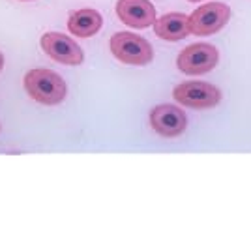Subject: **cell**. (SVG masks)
Returning <instances> with one entry per match:
<instances>
[{"instance_id": "8992f818", "label": "cell", "mask_w": 251, "mask_h": 249, "mask_svg": "<svg viewBox=\"0 0 251 249\" xmlns=\"http://www.w3.org/2000/svg\"><path fill=\"white\" fill-rule=\"evenodd\" d=\"M42 49L47 56H51L54 62L68 64V66H79L84 60L83 49L77 45L75 40L60 32H47L42 36Z\"/></svg>"}, {"instance_id": "ba28073f", "label": "cell", "mask_w": 251, "mask_h": 249, "mask_svg": "<svg viewBox=\"0 0 251 249\" xmlns=\"http://www.w3.org/2000/svg\"><path fill=\"white\" fill-rule=\"evenodd\" d=\"M116 15L124 25L133 28H148L156 23V10L148 0H118Z\"/></svg>"}, {"instance_id": "8fae6325", "label": "cell", "mask_w": 251, "mask_h": 249, "mask_svg": "<svg viewBox=\"0 0 251 249\" xmlns=\"http://www.w3.org/2000/svg\"><path fill=\"white\" fill-rule=\"evenodd\" d=\"M2 68H4V54L0 52V72H2Z\"/></svg>"}, {"instance_id": "6da1fadb", "label": "cell", "mask_w": 251, "mask_h": 249, "mask_svg": "<svg viewBox=\"0 0 251 249\" xmlns=\"http://www.w3.org/2000/svg\"><path fill=\"white\" fill-rule=\"evenodd\" d=\"M25 88L32 100L43 105L62 103L68 96V84L58 73L47 68H36L25 75Z\"/></svg>"}, {"instance_id": "9c48e42d", "label": "cell", "mask_w": 251, "mask_h": 249, "mask_svg": "<svg viewBox=\"0 0 251 249\" xmlns=\"http://www.w3.org/2000/svg\"><path fill=\"white\" fill-rule=\"evenodd\" d=\"M154 32L161 40L167 42H180L186 36L191 34V23H189V15L184 13H167L163 17L156 19L154 23Z\"/></svg>"}, {"instance_id": "7c38bea8", "label": "cell", "mask_w": 251, "mask_h": 249, "mask_svg": "<svg viewBox=\"0 0 251 249\" xmlns=\"http://www.w3.org/2000/svg\"><path fill=\"white\" fill-rule=\"evenodd\" d=\"M189 2H201V0H189Z\"/></svg>"}, {"instance_id": "5b68a950", "label": "cell", "mask_w": 251, "mask_h": 249, "mask_svg": "<svg viewBox=\"0 0 251 249\" xmlns=\"http://www.w3.org/2000/svg\"><path fill=\"white\" fill-rule=\"evenodd\" d=\"M230 19V8L223 2H208L189 15L191 34L212 36L220 32Z\"/></svg>"}, {"instance_id": "7a4b0ae2", "label": "cell", "mask_w": 251, "mask_h": 249, "mask_svg": "<svg viewBox=\"0 0 251 249\" xmlns=\"http://www.w3.org/2000/svg\"><path fill=\"white\" fill-rule=\"evenodd\" d=\"M109 47L116 60L129 66H145L154 58L152 45L145 38L131 32H116L109 42Z\"/></svg>"}, {"instance_id": "30bf717a", "label": "cell", "mask_w": 251, "mask_h": 249, "mask_svg": "<svg viewBox=\"0 0 251 249\" xmlns=\"http://www.w3.org/2000/svg\"><path fill=\"white\" fill-rule=\"evenodd\" d=\"M101 25H103V19H101L100 11L92 10V8H83L70 15L68 30L77 38H92L101 30Z\"/></svg>"}, {"instance_id": "3957f363", "label": "cell", "mask_w": 251, "mask_h": 249, "mask_svg": "<svg viewBox=\"0 0 251 249\" xmlns=\"http://www.w3.org/2000/svg\"><path fill=\"white\" fill-rule=\"evenodd\" d=\"M173 98L191 109H210L221 101V90L206 81H186L175 86Z\"/></svg>"}, {"instance_id": "277c9868", "label": "cell", "mask_w": 251, "mask_h": 249, "mask_svg": "<svg viewBox=\"0 0 251 249\" xmlns=\"http://www.w3.org/2000/svg\"><path fill=\"white\" fill-rule=\"evenodd\" d=\"M220 62V52L210 43H193L182 49L176 58V66L182 73L201 75L214 70Z\"/></svg>"}, {"instance_id": "52a82bcc", "label": "cell", "mask_w": 251, "mask_h": 249, "mask_svg": "<svg viewBox=\"0 0 251 249\" xmlns=\"http://www.w3.org/2000/svg\"><path fill=\"white\" fill-rule=\"evenodd\" d=\"M150 125L152 129L163 137H178L186 131L188 118L186 113L176 105L163 103L150 111Z\"/></svg>"}]
</instances>
